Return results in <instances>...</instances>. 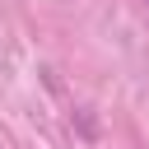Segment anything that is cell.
Segmentation results:
<instances>
[{"mask_svg":"<svg viewBox=\"0 0 149 149\" xmlns=\"http://www.w3.org/2000/svg\"><path fill=\"white\" fill-rule=\"evenodd\" d=\"M144 5H149V0H144Z\"/></svg>","mask_w":149,"mask_h":149,"instance_id":"obj_1","label":"cell"}]
</instances>
